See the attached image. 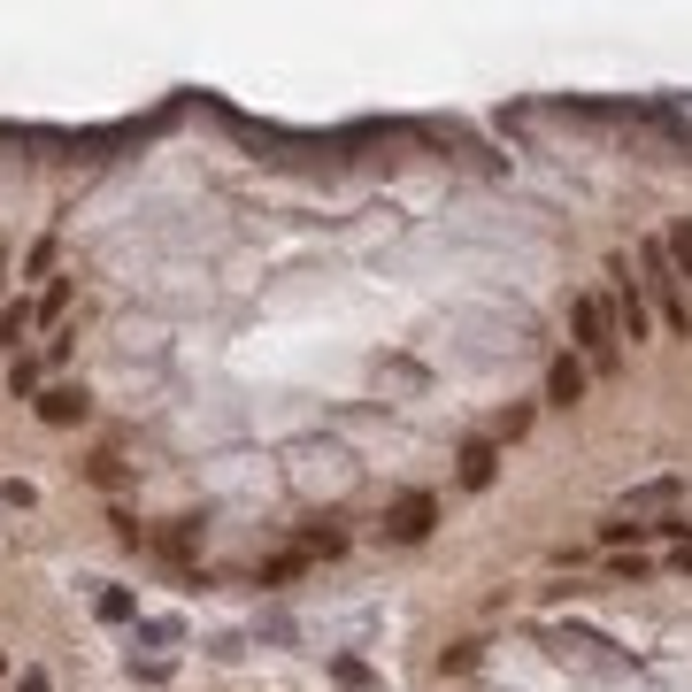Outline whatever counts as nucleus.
I'll list each match as a JSON object with an SVG mask.
<instances>
[{
  "instance_id": "obj_11",
  "label": "nucleus",
  "mask_w": 692,
  "mask_h": 692,
  "mask_svg": "<svg viewBox=\"0 0 692 692\" xmlns=\"http://www.w3.org/2000/svg\"><path fill=\"white\" fill-rule=\"evenodd\" d=\"M0 269H9V262H0Z\"/></svg>"
},
{
  "instance_id": "obj_4",
  "label": "nucleus",
  "mask_w": 692,
  "mask_h": 692,
  "mask_svg": "<svg viewBox=\"0 0 692 692\" xmlns=\"http://www.w3.org/2000/svg\"><path fill=\"white\" fill-rule=\"evenodd\" d=\"M493 462H500V454H493V439H470V447H462V485H470V493H485V485H493Z\"/></svg>"
},
{
  "instance_id": "obj_8",
  "label": "nucleus",
  "mask_w": 692,
  "mask_h": 692,
  "mask_svg": "<svg viewBox=\"0 0 692 692\" xmlns=\"http://www.w3.org/2000/svg\"><path fill=\"white\" fill-rule=\"evenodd\" d=\"M331 677H338V684H346V692H378V677H370V669H362V661H331Z\"/></svg>"
},
{
  "instance_id": "obj_2",
  "label": "nucleus",
  "mask_w": 692,
  "mask_h": 692,
  "mask_svg": "<svg viewBox=\"0 0 692 692\" xmlns=\"http://www.w3.org/2000/svg\"><path fill=\"white\" fill-rule=\"evenodd\" d=\"M431 523H439V500H431V493H408V500L385 508V539H393V546H416Z\"/></svg>"
},
{
  "instance_id": "obj_3",
  "label": "nucleus",
  "mask_w": 692,
  "mask_h": 692,
  "mask_svg": "<svg viewBox=\"0 0 692 692\" xmlns=\"http://www.w3.org/2000/svg\"><path fill=\"white\" fill-rule=\"evenodd\" d=\"M585 378H592V370H585L577 355H562V362L546 370V401H554V408H577V401H585Z\"/></svg>"
},
{
  "instance_id": "obj_6",
  "label": "nucleus",
  "mask_w": 692,
  "mask_h": 692,
  "mask_svg": "<svg viewBox=\"0 0 692 692\" xmlns=\"http://www.w3.org/2000/svg\"><path fill=\"white\" fill-rule=\"evenodd\" d=\"M39 416H47V424H78V416H85V393H78V385H55V393H39Z\"/></svg>"
},
{
  "instance_id": "obj_1",
  "label": "nucleus",
  "mask_w": 692,
  "mask_h": 692,
  "mask_svg": "<svg viewBox=\"0 0 692 692\" xmlns=\"http://www.w3.org/2000/svg\"><path fill=\"white\" fill-rule=\"evenodd\" d=\"M577 346H585V370H615V331H608V308L592 292L577 300Z\"/></svg>"
},
{
  "instance_id": "obj_5",
  "label": "nucleus",
  "mask_w": 692,
  "mask_h": 692,
  "mask_svg": "<svg viewBox=\"0 0 692 692\" xmlns=\"http://www.w3.org/2000/svg\"><path fill=\"white\" fill-rule=\"evenodd\" d=\"M615 323H623V338H646L654 323H646V300H638V285L623 277V292H615Z\"/></svg>"
},
{
  "instance_id": "obj_7",
  "label": "nucleus",
  "mask_w": 692,
  "mask_h": 692,
  "mask_svg": "<svg viewBox=\"0 0 692 692\" xmlns=\"http://www.w3.org/2000/svg\"><path fill=\"white\" fill-rule=\"evenodd\" d=\"M24 331H32V308H24V300H9V308H0V338H9V346H16Z\"/></svg>"
},
{
  "instance_id": "obj_9",
  "label": "nucleus",
  "mask_w": 692,
  "mask_h": 692,
  "mask_svg": "<svg viewBox=\"0 0 692 692\" xmlns=\"http://www.w3.org/2000/svg\"><path fill=\"white\" fill-rule=\"evenodd\" d=\"M300 562H308V554H277V562H262L254 577H262V585H285V577H300Z\"/></svg>"
},
{
  "instance_id": "obj_10",
  "label": "nucleus",
  "mask_w": 692,
  "mask_h": 692,
  "mask_svg": "<svg viewBox=\"0 0 692 692\" xmlns=\"http://www.w3.org/2000/svg\"><path fill=\"white\" fill-rule=\"evenodd\" d=\"M661 246H669V262H677V269H692V223H677Z\"/></svg>"
}]
</instances>
